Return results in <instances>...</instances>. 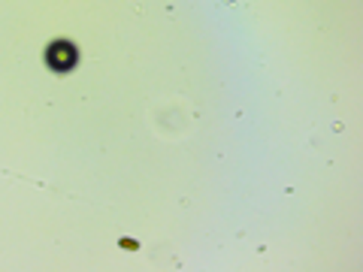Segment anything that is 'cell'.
Masks as SVG:
<instances>
[{
    "instance_id": "cell-1",
    "label": "cell",
    "mask_w": 363,
    "mask_h": 272,
    "mask_svg": "<svg viewBox=\"0 0 363 272\" xmlns=\"http://www.w3.org/2000/svg\"><path fill=\"white\" fill-rule=\"evenodd\" d=\"M45 64H49V70L55 73H70L76 70V64H79V49H76V42L70 40H55L45 45Z\"/></svg>"
}]
</instances>
